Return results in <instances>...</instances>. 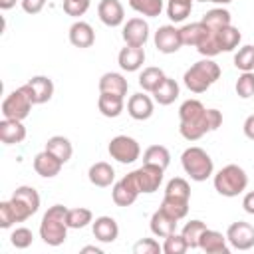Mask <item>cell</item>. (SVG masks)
Listing matches in <instances>:
<instances>
[{"label": "cell", "mask_w": 254, "mask_h": 254, "mask_svg": "<svg viewBox=\"0 0 254 254\" xmlns=\"http://www.w3.org/2000/svg\"><path fill=\"white\" fill-rule=\"evenodd\" d=\"M179 133L187 141H198L208 131H216L222 125V113L218 109H206L198 99H187L179 107Z\"/></svg>", "instance_id": "obj_1"}, {"label": "cell", "mask_w": 254, "mask_h": 254, "mask_svg": "<svg viewBox=\"0 0 254 254\" xmlns=\"http://www.w3.org/2000/svg\"><path fill=\"white\" fill-rule=\"evenodd\" d=\"M67 208L64 204H54L46 210L40 222V238L48 246H62L67 238Z\"/></svg>", "instance_id": "obj_2"}, {"label": "cell", "mask_w": 254, "mask_h": 254, "mask_svg": "<svg viewBox=\"0 0 254 254\" xmlns=\"http://www.w3.org/2000/svg\"><path fill=\"white\" fill-rule=\"evenodd\" d=\"M218 77H220V65L216 62H212V58H204V60H198L196 64H192L185 71L183 81L189 91L204 93L214 81H218Z\"/></svg>", "instance_id": "obj_3"}, {"label": "cell", "mask_w": 254, "mask_h": 254, "mask_svg": "<svg viewBox=\"0 0 254 254\" xmlns=\"http://www.w3.org/2000/svg\"><path fill=\"white\" fill-rule=\"evenodd\" d=\"M212 185H214V190L226 198H232V196H238L246 190L248 187V175L242 167L230 163L226 167H222L214 179H212Z\"/></svg>", "instance_id": "obj_4"}, {"label": "cell", "mask_w": 254, "mask_h": 254, "mask_svg": "<svg viewBox=\"0 0 254 254\" xmlns=\"http://www.w3.org/2000/svg\"><path fill=\"white\" fill-rule=\"evenodd\" d=\"M181 165H183V171L190 177V181H196V183L206 181L214 173V163L210 155L202 147H196V145L183 151Z\"/></svg>", "instance_id": "obj_5"}, {"label": "cell", "mask_w": 254, "mask_h": 254, "mask_svg": "<svg viewBox=\"0 0 254 254\" xmlns=\"http://www.w3.org/2000/svg\"><path fill=\"white\" fill-rule=\"evenodd\" d=\"M10 204L14 208V214H16V220L18 222H24L28 220L30 216H34L40 208V194L34 187H28V185H22L18 187L12 196H10Z\"/></svg>", "instance_id": "obj_6"}, {"label": "cell", "mask_w": 254, "mask_h": 254, "mask_svg": "<svg viewBox=\"0 0 254 254\" xmlns=\"http://www.w3.org/2000/svg\"><path fill=\"white\" fill-rule=\"evenodd\" d=\"M163 175H165V169H161V167H157V165H147V163H143V167H139V169L127 173L125 177L133 183V187L139 190V194H141V192L151 194V192L159 190V187H161V183H163Z\"/></svg>", "instance_id": "obj_7"}, {"label": "cell", "mask_w": 254, "mask_h": 254, "mask_svg": "<svg viewBox=\"0 0 254 254\" xmlns=\"http://www.w3.org/2000/svg\"><path fill=\"white\" fill-rule=\"evenodd\" d=\"M32 105H34V101H32L28 89H26L24 85H20L18 89L10 91V93L4 97V101H2V115H4L6 119L24 121V119L30 115Z\"/></svg>", "instance_id": "obj_8"}, {"label": "cell", "mask_w": 254, "mask_h": 254, "mask_svg": "<svg viewBox=\"0 0 254 254\" xmlns=\"http://www.w3.org/2000/svg\"><path fill=\"white\" fill-rule=\"evenodd\" d=\"M107 151L111 155V159H115L117 163L123 165H131L141 157V147L137 143V139L129 137V135H117L109 141Z\"/></svg>", "instance_id": "obj_9"}, {"label": "cell", "mask_w": 254, "mask_h": 254, "mask_svg": "<svg viewBox=\"0 0 254 254\" xmlns=\"http://www.w3.org/2000/svg\"><path fill=\"white\" fill-rule=\"evenodd\" d=\"M226 240L236 250H250L254 246V226L246 220L232 222L226 230Z\"/></svg>", "instance_id": "obj_10"}, {"label": "cell", "mask_w": 254, "mask_h": 254, "mask_svg": "<svg viewBox=\"0 0 254 254\" xmlns=\"http://www.w3.org/2000/svg\"><path fill=\"white\" fill-rule=\"evenodd\" d=\"M121 36H123V42H125L127 46L143 48V46L147 44V40H149V24H147V20H143V18H139V16L127 20V22L123 24Z\"/></svg>", "instance_id": "obj_11"}, {"label": "cell", "mask_w": 254, "mask_h": 254, "mask_svg": "<svg viewBox=\"0 0 254 254\" xmlns=\"http://www.w3.org/2000/svg\"><path fill=\"white\" fill-rule=\"evenodd\" d=\"M155 48L161 54H175L181 50L183 40H181V30L175 28L173 24H165L155 32Z\"/></svg>", "instance_id": "obj_12"}, {"label": "cell", "mask_w": 254, "mask_h": 254, "mask_svg": "<svg viewBox=\"0 0 254 254\" xmlns=\"http://www.w3.org/2000/svg\"><path fill=\"white\" fill-rule=\"evenodd\" d=\"M24 87L28 89V93H30L34 105L46 103V101H50L52 95H54V81H52L48 75H34V77H30V79L24 83Z\"/></svg>", "instance_id": "obj_13"}, {"label": "cell", "mask_w": 254, "mask_h": 254, "mask_svg": "<svg viewBox=\"0 0 254 254\" xmlns=\"http://www.w3.org/2000/svg\"><path fill=\"white\" fill-rule=\"evenodd\" d=\"M97 16L105 26L117 28L125 20V8L119 0H101L97 4Z\"/></svg>", "instance_id": "obj_14"}, {"label": "cell", "mask_w": 254, "mask_h": 254, "mask_svg": "<svg viewBox=\"0 0 254 254\" xmlns=\"http://www.w3.org/2000/svg\"><path fill=\"white\" fill-rule=\"evenodd\" d=\"M198 248H200L202 252H206V254H228V252H230L226 234H222V232H218V230H210V228H206V230L200 234Z\"/></svg>", "instance_id": "obj_15"}, {"label": "cell", "mask_w": 254, "mask_h": 254, "mask_svg": "<svg viewBox=\"0 0 254 254\" xmlns=\"http://www.w3.org/2000/svg\"><path fill=\"white\" fill-rule=\"evenodd\" d=\"M155 111V103L149 95L145 93H133L127 101V113L135 121H147Z\"/></svg>", "instance_id": "obj_16"}, {"label": "cell", "mask_w": 254, "mask_h": 254, "mask_svg": "<svg viewBox=\"0 0 254 254\" xmlns=\"http://www.w3.org/2000/svg\"><path fill=\"white\" fill-rule=\"evenodd\" d=\"M91 230H93V236H95L99 242H105V244L115 242L117 236H119V224H117V220H115L113 216H107V214L97 216V218L93 220Z\"/></svg>", "instance_id": "obj_17"}, {"label": "cell", "mask_w": 254, "mask_h": 254, "mask_svg": "<svg viewBox=\"0 0 254 254\" xmlns=\"http://www.w3.org/2000/svg\"><path fill=\"white\" fill-rule=\"evenodd\" d=\"M62 167H64V163L46 149L34 157V171L44 179H54L56 175H60Z\"/></svg>", "instance_id": "obj_18"}, {"label": "cell", "mask_w": 254, "mask_h": 254, "mask_svg": "<svg viewBox=\"0 0 254 254\" xmlns=\"http://www.w3.org/2000/svg\"><path fill=\"white\" fill-rule=\"evenodd\" d=\"M87 179H89V183L93 187H99V189L111 187L115 183V169L105 161H97V163H93L89 167Z\"/></svg>", "instance_id": "obj_19"}, {"label": "cell", "mask_w": 254, "mask_h": 254, "mask_svg": "<svg viewBox=\"0 0 254 254\" xmlns=\"http://www.w3.org/2000/svg\"><path fill=\"white\" fill-rule=\"evenodd\" d=\"M139 196V190L133 187V183L123 177L121 181L113 183V189H111V198L117 206H131Z\"/></svg>", "instance_id": "obj_20"}, {"label": "cell", "mask_w": 254, "mask_h": 254, "mask_svg": "<svg viewBox=\"0 0 254 254\" xmlns=\"http://www.w3.org/2000/svg\"><path fill=\"white\" fill-rule=\"evenodd\" d=\"M69 42L75 48H91L95 42V32L91 28V24L77 20L69 26Z\"/></svg>", "instance_id": "obj_21"}, {"label": "cell", "mask_w": 254, "mask_h": 254, "mask_svg": "<svg viewBox=\"0 0 254 254\" xmlns=\"http://www.w3.org/2000/svg\"><path fill=\"white\" fill-rule=\"evenodd\" d=\"M117 64L123 71H137L145 64V50L125 44V48H121L117 56Z\"/></svg>", "instance_id": "obj_22"}, {"label": "cell", "mask_w": 254, "mask_h": 254, "mask_svg": "<svg viewBox=\"0 0 254 254\" xmlns=\"http://www.w3.org/2000/svg\"><path fill=\"white\" fill-rule=\"evenodd\" d=\"M26 139V127L18 119H2L0 121V141L4 145H16Z\"/></svg>", "instance_id": "obj_23"}, {"label": "cell", "mask_w": 254, "mask_h": 254, "mask_svg": "<svg viewBox=\"0 0 254 254\" xmlns=\"http://www.w3.org/2000/svg\"><path fill=\"white\" fill-rule=\"evenodd\" d=\"M129 89L127 79L117 71H107L99 77V93H113L119 97H125Z\"/></svg>", "instance_id": "obj_24"}, {"label": "cell", "mask_w": 254, "mask_h": 254, "mask_svg": "<svg viewBox=\"0 0 254 254\" xmlns=\"http://www.w3.org/2000/svg\"><path fill=\"white\" fill-rule=\"evenodd\" d=\"M177 222H179L177 218H173V216L167 214L163 208H159V210L153 212L149 226H151V232H153L155 236H159V238H167L169 234L177 232Z\"/></svg>", "instance_id": "obj_25"}, {"label": "cell", "mask_w": 254, "mask_h": 254, "mask_svg": "<svg viewBox=\"0 0 254 254\" xmlns=\"http://www.w3.org/2000/svg\"><path fill=\"white\" fill-rule=\"evenodd\" d=\"M181 93V87L179 83L173 79V77H167L157 85V89L153 91V99L159 103V105H171Z\"/></svg>", "instance_id": "obj_26"}, {"label": "cell", "mask_w": 254, "mask_h": 254, "mask_svg": "<svg viewBox=\"0 0 254 254\" xmlns=\"http://www.w3.org/2000/svg\"><path fill=\"white\" fill-rule=\"evenodd\" d=\"M46 151H50L54 157H58L64 165L71 159V155H73V147H71V141L67 139V137H64V135H54V137H50L48 141H46V147H44Z\"/></svg>", "instance_id": "obj_27"}, {"label": "cell", "mask_w": 254, "mask_h": 254, "mask_svg": "<svg viewBox=\"0 0 254 254\" xmlns=\"http://www.w3.org/2000/svg\"><path fill=\"white\" fill-rule=\"evenodd\" d=\"M200 22L204 24V28L208 30V32H218V30H222L224 26H228V24H232V16H230V12L226 10V8H212V10H208L202 18H200Z\"/></svg>", "instance_id": "obj_28"}, {"label": "cell", "mask_w": 254, "mask_h": 254, "mask_svg": "<svg viewBox=\"0 0 254 254\" xmlns=\"http://www.w3.org/2000/svg\"><path fill=\"white\" fill-rule=\"evenodd\" d=\"M123 99H125V97H119V95H113V93H99L97 109L101 111L103 117L115 119V117H119L121 111H123Z\"/></svg>", "instance_id": "obj_29"}, {"label": "cell", "mask_w": 254, "mask_h": 254, "mask_svg": "<svg viewBox=\"0 0 254 254\" xmlns=\"http://www.w3.org/2000/svg\"><path fill=\"white\" fill-rule=\"evenodd\" d=\"M216 40H218V46H220V52H232L238 48L240 40H242V34L238 28H234L232 24L224 26L222 30L216 32Z\"/></svg>", "instance_id": "obj_30"}, {"label": "cell", "mask_w": 254, "mask_h": 254, "mask_svg": "<svg viewBox=\"0 0 254 254\" xmlns=\"http://www.w3.org/2000/svg\"><path fill=\"white\" fill-rule=\"evenodd\" d=\"M143 163L147 165H157L161 169H167L171 165V153L165 145H151L143 153Z\"/></svg>", "instance_id": "obj_31"}, {"label": "cell", "mask_w": 254, "mask_h": 254, "mask_svg": "<svg viewBox=\"0 0 254 254\" xmlns=\"http://www.w3.org/2000/svg\"><path fill=\"white\" fill-rule=\"evenodd\" d=\"M181 30V40H183V46H192V48H196L198 44H200V40L204 38V34H206V28H204V24L198 20V22H190V24H185L183 28H179Z\"/></svg>", "instance_id": "obj_32"}, {"label": "cell", "mask_w": 254, "mask_h": 254, "mask_svg": "<svg viewBox=\"0 0 254 254\" xmlns=\"http://www.w3.org/2000/svg\"><path fill=\"white\" fill-rule=\"evenodd\" d=\"M163 79H165V71H163L161 67L149 65V67H145V69L141 71V75H139V85H141L143 91L153 93V91L157 89V85H159Z\"/></svg>", "instance_id": "obj_33"}, {"label": "cell", "mask_w": 254, "mask_h": 254, "mask_svg": "<svg viewBox=\"0 0 254 254\" xmlns=\"http://www.w3.org/2000/svg\"><path fill=\"white\" fill-rule=\"evenodd\" d=\"M192 2L194 0H169L167 2V16L171 22H183L187 16L192 12Z\"/></svg>", "instance_id": "obj_34"}, {"label": "cell", "mask_w": 254, "mask_h": 254, "mask_svg": "<svg viewBox=\"0 0 254 254\" xmlns=\"http://www.w3.org/2000/svg\"><path fill=\"white\" fill-rule=\"evenodd\" d=\"M167 214H171L173 218L177 220H183L187 214H189V200H183V198H175V196H163V202L161 206Z\"/></svg>", "instance_id": "obj_35"}, {"label": "cell", "mask_w": 254, "mask_h": 254, "mask_svg": "<svg viewBox=\"0 0 254 254\" xmlns=\"http://www.w3.org/2000/svg\"><path fill=\"white\" fill-rule=\"evenodd\" d=\"M204 230H206V224H204L202 220H198V218H192V220H189V222L183 226L181 234H183V238L187 240L189 248H198V240H200V234H202Z\"/></svg>", "instance_id": "obj_36"}, {"label": "cell", "mask_w": 254, "mask_h": 254, "mask_svg": "<svg viewBox=\"0 0 254 254\" xmlns=\"http://www.w3.org/2000/svg\"><path fill=\"white\" fill-rule=\"evenodd\" d=\"M65 222L69 228H85L89 222H93V212L89 208H83V206L67 208Z\"/></svg>", "instance_id": "obj_37"}, {"label": "cell", "mask_w": 254, "mask_h": 254, "mask_svg": "<svg viewBox=\"0 0 254 254\" xmlns=\"http://www.w3.org/2000/svg\"><path fill=\"white\" fill-rule=\"evenodd\" d=\"M129 6L147 18H157L163 12V0H129Z\"/></svg>", "instance_id": "obj_38"}, {"label": "cell", "mask_w": 254, "mask_h": 254, "mask_svg": "<svg viewBox=\"0 0 254 254\" xmlns=\"http://www.w3.org/2000/svg\"><path fill=\"white\" fill-rule=\"evenodd\" d=\"M165 196H175V198H183V200H190V187L187 183V179L183 177H173L167 187H165Z\"/></svg>", "instance_id": "obj_39"}, {"label": "cell", "mask_w": 254, "mask_h": 254, "mask_svg": "<svg viewBox=\"0 0 254 254\" xmlns=\"http://www.w3.org/2000/svg\"><path fill=\"white\" fill-rule=\"evenodd\" d=\"M234 67L240 71H254V46H242L234 54Z\"/></svg>", "instance_id": "obj_40"}, {"label": "cell", "mask_w": 254, "mask_h": 254, "mask_svg": "<svg viewBox=\"0 0 254 254\" xmlns=\"http://www.w3.org/2000/svg\"><path fill=\"white\" fill-rule=\"evenodd\" d=\"M198 54L202 58H214L220 54V46H218V40H216V32H208L204 34V38L200 40V44L196 46Z\"/></svg>", "instance_id": "obj_41"}, {"label": "cell", "mask_w": 254, "mask_h": 254, "mask_svg": "<svg viewBox=\"0 0 254 254\" xmlns=\"http://www.w3.org/2000/svg\"><path fill=\"white\" fill-rule=\"evenodd\" d=\"M236 95L242 99H248L254 95V71H242L236 79Z\"/></svg>", "instance_id": "obj_42"}, {"label": "cell", "mask_w": 254, "mask_h": 254, "mask_svg": "<svg viewBox=\"0 0 254 254\" xmlns=\"http://www.w3.org/2000/svg\"><path fill=\"white\" fill-rule=\"evenodd\" d=\"M187 250H189V244H187V240L183 238V234L173 232V234H169V236L165 238V242H163V252H165V254H185Z\"/></svg>", "instance_id": "obj_43"}, {"label": "cell", "mask_w": 254, "mask_h": 254, "mask_svg": "<svg viewBox=\"0 0 254 254\" xmlns=\"http://www.w3.org/2000/svg\"><path fill=\"white\" fill-rule=\"evenodd\" d=\"M32 240H34V234H32V230L26 228V226H20V228H16V230L10 234V242H12V246L18 248V250L28 248V246L32 244Z\"/></svg>", "instance_id": "obj_44"}, {"label": "cell", "mask_w": 254, "mask_h": 254, "mask_svg": "<svg viewBox=\"0 0 254 254\" xmlns=\"http://www.w3.org/2000/svg\"><path fill=\"white\" fill-rule=\"evenodd\" d=\"M135 254H159L163 252V244H159L155 238H141L133 244Z\"/></svg>", "instance_id": "obj_45"}, {"label": "cell", "mask_w": 254, "mask_h": 254, "mask_svg": "<svg viewBox=\"0 0 254 254\" xmlns=\"http://www.w3.org/2000/svg\"><path fill=\"white\" fill-rule=\"evenodd\" d=\"M14 222H18V220H16L10 200H2L0 202V228H10Z\"/></svg>", "instance_id": "obj_46"}, {"label": "cell", "mask_w": 254, "mask_h": 254, "mask_svg": "<svg viewBox=\"0 0 254 254\" xmlns=\"http://www.w3.org/2000/svg\"><path fill=\"white\" fill-rule=\"evenodd\" d=\"M20 4H22V10H24L26 14L34 16V14H40V12L44 10L46 0H20Z\"/></svg>", "instance_id": "obj_47"}, {"label": "cell", "mask_w": 254, "mask_h": 254, "mask_svg": "<svg viewBox=\"0 0 254 254\" xmlns=\"http://www.w3.org/2000/svg\"><path fill=\"white\" fill-rule=\"evenodd\" d=\"M242 131H244V135H246L250 141H254V113H252V115H248V117L244 119Z\"/></svg>", "instance_id": "obj_48"}, {"label": "cell", "mask_w": 254, "mask_h": 254, "mask_svg": "<svg viewBox=\"0 0 254 254\" xmlns=\"http://www.w3.org/2000/svg\"><path fill=\"white\" fill-rule=\"evenodd\" d=\"M242 208L248 212V214H254V190H248L242 198Z\"/></svg>", "instance_id": "obj_49"}, {"label": "cell", "mask_w": 254, "mask_h": 254, "mask_svg": "<svg viewBox=\"0 0 254 254\" xmlns=\"http://www.w3.org/2000/svg\"><path fill=\"white\" fill-rule=\"evenodd\" d=\"M87 252H91V254H103V250L97 248V246H83L81 248V254H87Z\"/></svg>", "instance_id": "obj_50"}, {"label": "cell", "mask_w": 254, "mask_h": 254, "mask_svg": "<svg viewBox=\"0 0 254 254\" xmlns=\"http://www.w3.org/2000/svg\"><path fill=\"white\" fill-rule=\"evenodd\" d=\"M18 0H0V10H10L16 6Z\"/></svg>", "instance_id": "obj_51"}, {"label": "cell", "mask_w": 254, "mask_h": 254, "mask_svg": "<svg viewBox=\"0 0 254 254\" xmlns=\"http://www.w3.org/2000/svg\"><path fill=\"white\" fill-rule=\"evenodd\" d=\"M210 2H214V4H220V6H226V4H230L232 0H210Z\"/></svg>", "instance_id": "obj_52"}, {"label": "cell", "mask_w": 254, "mask_h": 254, "mask_svg": "<svg viewBox=\"0 0 254 254\" xmlns=\"http://www.w3.org/2000/svg\"><path fill=\"white\" fill-rule=\"evenodd\" d=\"M196 2H210V0H196Z\"/></svg>", "instance_id": "obj_53"}]
</instances>
